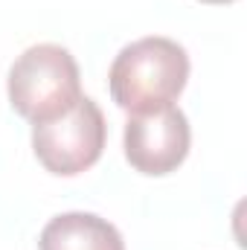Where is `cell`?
<instances>
[{
	"label": "cell",
	"mask_w": 247,
	"mask_h": 250,
	"mask_svg": "<svg viewBox=\"0 0 247 250\" xmlns=\"http://www.w3.org/2000/svg\"><path fill=\"white\" fill-rule=\"evenodd\" d=\"M189 79L186 50L163 35L125 44L108 73L114 102L128 114H148L175 105Z\"/></svg>",
	"instance_id": "obj_1"
},
{
	"label": "cell",
	"mask_w": 247,
	"mask_h": 250,
	"mask_svg": "<svg viewBox=\"0 0 247 250\" xmlns=\"http://www.w3.org/2000/svg\"><path fill=\"white\" fill-rule=\"evenodd\" d=\"M6 90L12 108L32 125L56 120L82 96L79 64L62 44H35L12 62Z\"/></svg>",
	"instance_id": "obj_2"
},
{
	"label": "cell",
	"mask_w": 247,
	"mask_h": 250,
	"mask_svg": "<svg viewBox=\"0 0 247 250\" xmlns=\"http://www.w3.org/2000/svg\"><path fill=\"white\" fill-rule=\"evenodd\" d=\"M105 140H108L105 114L84 93L67 114L32 125V151L38 163L62 178L87 172L102 157Z\"/></svg>",
	"instance_id": "obj_3"
},
{
	"label": "cell",
	"mask_w": 247,
	"mask_h": 250,
	"mask_svg": "<svg viewBox=\"0 0 247 250\" xmlns=\"http://www.w3.org/2000/svg\"><path fill=\"white\" fill-rule=\"evenodd\" d=\"M192 128L181 108L169 105L148 114H128L123 134L125 160L140 175H169L189 154Z\"/></svg>",
	"instance_id": "obj_4"
},
{
	"label": "cell",
	"mask_w": 247,
	"mask_h": 250,
	"mask_svg": "<svg viewBox=\"0 0 247 250\" xmlns=\"http://www.w3.org/2000/svg\"><path fill=\"white\" fill-rule=\"evenodd\" d=\"M38 250H125L123 233L96 212H62L38 236Z\"/></svg>",
	"instance_id": "obj_5"
},
{
	"label": "cell",
	"mask_w": 247,
	"mask_h": 250,
	"mask_svg": "<svg viewBox=\"0 0 247 250\" xmlns=\"http://www.w3.org/2000/svg\"><path fill=\"white\" fill-rule=\"evenodd\" d=\"M201 3H233V0H201Z\"/></svg>",
	"instance_id": "obj_6"
}]
</instances>
